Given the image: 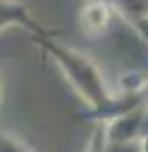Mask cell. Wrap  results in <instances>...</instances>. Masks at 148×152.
<instances>
[{"label":"cell","instance_id":"obj_1","mask_svg":"<svg viewBox=\"0 0 148 152\" xmlns=\"http://www.w3.org/2000/svg\"><path fill=\"white\" fill-rule=\"evenodd\" d=\"M33 41L55 59V63L61 67V73L65 75V79L73 87V91L79 95L95 114H102L103 110L112 104L102 73L89 57L81 55L75 49H69L65 45H59L55 41H51V37L33 35Z\"/></svg>","mask_w":148,"mask_h":152},{"label":"cell","instance_id":"obj_2","mask_svg":"<svg viewBox=\"0 0 148 152\" xmlns=\"http://www.w3.org/2000/svg\"><path fill=\"white\" fill-rule=\"evenodd\" d=\"M8 26H24L26 31H31L37 37H53V33H49L47 28H43L31 16L29 8L24 6L23 2L0 0V31L8 28Z\"/></svg>","mask_w":148,"mask_h":152},{"label":"cell","instance_id":"obj_3","mask_svg":"<svg viewBox=\"0 0 148 152\" xmlns=\"http://www.w3.org/2000/svg\"><path fill=\"white\" fill-rule=\"evenodd\" d=\"M79 24L83 33L100 37L110 24V8L103 0H91L79 12Z\"/></svg>","mask_w":148,"mask_h":152},{"label":"cell","instance_id":"obj_4","mask_svg":"<svg viewBox=\"0 0 148 152\" xmlns=\"http://www.w3.org/2000/svg\"><path fill=\"white\" fill-rule=\"evenodd\" d=\"M0 152H37V150L31 148L26 142L18 140L10 134L0 132Z\"/></svg>","mask_w":148,"mask_h":152},{"label":"cell","instance_id":"obj_5","mask_svg":"<svg viewBox=\"0 0 148 152\" xmlns=\"http://www.w3.org/2000/svg\"><path fill=\"white\" fill-rule=\"evenodd\" d=\"M85 152H106V146H103V134L102 130H95L93 132V136L89 138V144H87V148Z\"/></svg>","mask_w":148,"mask_h":152},{"label":"cell","instance_id":"obj_6","mask_svg":"<svg viewBox=\"0 0 148 152\" xmlns=\"http://www.w3.org/2000/svg\"><path fill=\"white\" fill-rule=\"evenodd\" d=\"M0 97H2V89H0Z\"/></svg>","mask_w":148,"mask_h":152}]
</instances>
